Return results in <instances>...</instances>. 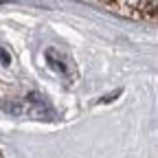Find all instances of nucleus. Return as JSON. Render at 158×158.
Here are the masks:
<instances>
[{"instance_id":"nucleus-1","label":"nucleus","mask_w":158,"mask_h":158,"mask_svg":"<svg viewBox=\"0 0 158 158\" xmlns=\"http://www.w3.org/2000/svg\"><path fill=\"white\" fill-rule=\"evenodd\" d=\"M46 59H48L51 68H55L57 73H62V75L68 73V68H66V64H64V57H62V55H57V51L48 48V51H46Z\"/></svg>"},{"instance_id":"nucleus-2","label":"nucleus","mask_w":158,"mask_h":158,"mask_svg":"<svg viewBox=\"0 0 158 158\" xmlns=\"http://www.w3.org/2000/svg\"><path fill=\"white\" fill-rule=\"evenodd\" d=\"M0 59H2V64H5V66L9 64V55H7V53H5L2 48H0Z\"/></svg>"}]
</instances>
